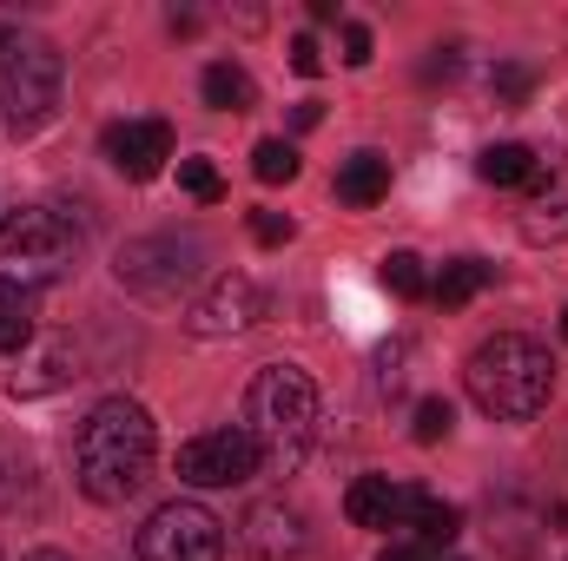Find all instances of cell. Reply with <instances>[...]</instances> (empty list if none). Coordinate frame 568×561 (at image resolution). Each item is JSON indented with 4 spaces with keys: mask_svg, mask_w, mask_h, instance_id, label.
<instances>
[{
    "mask_svg": "<svg viewBox=\"0 0 568 561\" xmlns=\"http://www.w3.org/2000/svg\"><path fill=\"white\" fill-rule=\"evenodd\" d=\"M449 422H456V410H449L443 397H424V404H417V429H410V436H417V442H443V436H449Z\"/></svg>",
    "mask_w": 568,
    "mask_h": 561,
    "instance_id": "d4e9b609",
    "label": "cell"
},
{
    "mask_svg": "<svg viewBox=\"0 0 568 561\" xmlns=\"http://www.w3.org/2000/svg\"><path fill=\"white\" fill-rule=\"evenodd\" d=\"M476 172H483L489 185H529V172H536V145H523V140L489 145V152L476 159Z\"/></svg>",
    "mask_w": 568,
    "mask_h": 561,
    "instance_id": "d6986e66",
    "label": "cell"
},
{
    "mask_svg": "<svg viewBox=\"0 0 568 561\" xmlns=\"http://www.w3.org/2000/svg\"><path fill=\"white\" fill-rule=\"evenodd\" d=\"M529 93H536V67H496L489 73V100L496 106H523Z\"/></svg>",
    "mask_w": 568,
    "mask_h": 561,
    "instance_id": "cb8c5ba5",
    "label": "cell"
},
{
    "mask_svg": "<svg viewBox=\"0 0 568 561\" xmlns=\"http://www.w3.org/2000/svg\"><path fill=\"white\" fill-rule=\"evenodd\" d=\"M100 152L113 159L120 178L145 185V178H159L165 159H172V126H165V120H113V126L100 133Z\"/></svg>",
    "mask_w": 568,
    "mask_h": 561,
    "instance_id": "7c38bea8",
    "label": "cell"
},
{
    "mask_svg": "<svg viewBox=\"0 0 568 561\" xmlns=\"http://www.w3.org/2000/svg\"><path fill=\"white\" fill-rule=\"evenodd\" d=\"M245 429L265 456L272 476H291L304 456H311V436H317V390L297 364H265L245 390Z\"/></svg>",
    "mask_w": 568,
    "mask_h": 561,
    "instance_id": "3957f363",
    "label": "cell"
},
{
    "mask_svg": "<svg viewBox=\"0 0 568 561\" xmlns=\"http://www.w3.org/2000/svg\"><path fill=\"white\" fill-rule=\"evenodd\" d=\"M344 60L351 67H371V27L364 20H344Z\"/></svg>",
    "mask_w": 568,
    "mask_h": 561,
    "instance_id": "83f0119b",
    "label": "cell"
},
{
    "mask_svg": "<svg viewBox=\"0 0 568 561\" xmlns=\"http://www.w3.org/2000/svg\"><path fill=\"white\" fill-rule=\"evenodd\" d=\"M80 265V232L47 212V205H20L13 218H0V284L7 290H47Z\"/></svg>",
    "mask_w": 568,
    "mask_h": 561,
    "instance_id": "277c9868",
    "label": "cell"
},
{
    "mask_svg": "<svg viewBox=\"0 0 568 561\" xmlns=\"http://www.w3.org/2000/svg\"><path fill=\"white\" fill-rule=\"evenodd\" d=\"M377 561H429V549H424V542H390Z\"/></svg>",
    "mask_w": 568,
    "mask_h": 561,
    "instance_id": "f546056e",
    "label": "cell"
},
{
    "mask_svg": "<svg viewBox=\"0 0 568 561\" xmlns=\"http://www.w3.org/2000/svg\"><path fill=\"white\" fill-rule=\"evenodd\" d=\"M344 516L357 529H404V489L390 476H357L344 489Z\"/></svg>",
    "mask_w": 568,
    "mask_h": 561,
    "instance_id": "5bb4252c",
    "label": "cell"
},
{
    "mask_svg": "<svg viewBox=\"0 0 568 561\" xmlns=\"http://www.w3.org/2000/svg\"><path fill=\"white\" fill-rule=\"evenodd\" d=\"M317 120H324V106H317V100H304V106H297V113H291V126H297V133H311V126H317Z\"/></svg>",
    "mask_w": 568,
    "mask_h": 561,
    "instance_id": "4dcf8cb0",
    "label": "cell"
},
{
    "mask_svg": "<svg viewBox=\"0 0 568 561\" xmlns=\"http://www.w3.org/2000/svg\"><path fill=\"white\" fill-rule=\"evenodd\" d=\"M489 278H496V265H483V258H456V265H443V278L429 284V297H436L443 310H463L476 290H489Z\"/></svg>",
    "mask_w": 568,
    "mask_h": 561,
    "instance_id": "ac0fdd59",
    "label": "cell"
},
{
    "mask_svg": "<svg viewBox=\"0 0 568 561\" xmlns=\"http://www.w3.org/2000/svg\"><path fill=\"white\" fill-rule=\"evenodd\" d=\"M252 172H258L265 185H291V178H297V145H291V140H258Z\"/></svg>",
    "mask_w": 568,
    "mask_h": 561,
    "instance_id": "44dd1931",
    "label": "cell"
},
{
    "mask_svg": "<svg viewBox=\"0 0 568 561\" xmlns=\"http://www.w3.org/2000/svg\"><path fill=\"white\" fill-rule=\"evenodd\" d=\"M60 80H67V67H60L53 40H40L27 27H0V113L20 133H33L60 106Z\"/></svg>",
    "mask_w": 568,
    "mask_h": 561,
    "instance_id": "5b68a950",
    "label": "cell"
},
{
    "mask_svg": "<svg viewBox=\"0 0 568 561\" xmlns=\"http://www.w3.org/2000/svg\"><path fill=\"white\" fill-rule=\"evenodd\" d=\"M337 198H344V205H377V198H390V159H377V152L344 159V172H337Z\"/></svg>",
    "mask_w": 568,
    "mask_h": 561,
    "instance_id": "e0dca14e",
    "label": "cell"
},
{
    "mask_svg": "<svg viewBox=\"0 0 568 561\" xmlns=\"http://www.w3.org/2000/svg\"><path fill=\"white\" fill-rule=\"evenodd\" d=\"M516 232L529 238V245H556L568 238V165L549 152H536V172H529V185H523V212H516Z\"/></svg>",
    "mask_w": 568,
    "mask_h": 561,
    "instance_id": "8fae6325",
    "label": "cell"
},
{
    "mask_svg": "<svg viewBox=\"0 0 568 561\" xmlns=\"http://www.w3.org/2000/svg\"><path fill=\"white\" fill-rule=\"evenodd\" d=\"M258 317H265V290H258V278L225 272V278H212V290L185 310V330H192V337H239V330H252Z\"/></svg>",
    "mask_w": 568,
    "mask_h": 561,
    "instance_id": "30bf717a",
    "label": "cell"
},
{
    "mask_svg": "<svg viewBox=\"0 0 568 561\" xmlns=\"http://www.w3.org/2000/svg\"><path fill=\"white\" fill-rule=\"evenodd\" d=\"M27 561H73V555H60V549H33Z\"/></svg>",
    "mask_w": 568,
    "mask_h": 561,
    "instance_id": "1f68e13d",
    "label": "cell"
},
{
    "mask_svg": "<svg viewBox=\"0 0 568 561\" xmlns=\"http://www.w3.org/2000/svg\"><path fill=\"white\" fill-rule=\"evenodd\" d=\"M245 529V549L258 561H291L297 549H304V516L291 509V502H252V516L239 522Z\"/></svg>",
    "mask_w": 568,
    "mask_h": 561,
    "instance_id": "4fadbf2b",
    "label": "cell"
},
{
    "mask_svg": "<svg viewBox=\"0 0 568 561\" xmlns=\"http://www.w3.org/2000/svg\"><path fill=\"white\" fill-rule=\"evenodd\" d=\"M384 284H390L397 297H429V278H424V258H417V252H390V258H384Z\"/></svg>",
    "mask_w": 568,
    "mask_h": 561,
    "instance_id": "7402d4cb",
    "label": "cell"
},
{
    "mask_svg": "<svg viewBox=\"0 0 568 561\" xmlns=\"http://www.w3.org/2000/svg\"><path fill=\"white\" fill-rule=\"evenodd\" d=\"M179 185H185L199 205H219V198H225V178H219L212 159H179Z\"/></svg>",
    "mask_w": 568,
    "mask_h": 561,
    "instance_id": "603a6c76",
    "label": "cell"
},
{
    "mask_svg": "<svg viewBox=\"0 0 568 561\" xmlns=\"http://www.w3.org/2000/svg\"><path fill=\"white\" fill-rule=\"evenodd\" d=\"M463 384H469V397H476L483 417L529 422V417H542V404H549V390H556V364H549V350H542L536 337L503 330V337H489V344L469 350Z\"/></svg>",
    "mask_w": 568,
    "mask_h": 561,
    "instance_id": "7a4b0ae2",
    "label": "cell"
},
{
    "mask_svg": "<svg viewBox=\"0 0 568 561\" xmlns=\"http://www.w3.org/2000/svg\"><path fill=\"white\" fill-rule=\"evenodd\" d=\"M258 469H265V456H258L245 422L205 429V436H192L179 449V482H192V489H232V482H252Z\"/></svg>",
    "mask_w": 568,
    "mask_h": 561,
    "instance_id": "ba28073f",
    "label": "cell"
},
{
    "mask_svg": "<svg viewBox=\"0 0 568 561\" xmlns=\"http://www.w3.org/2000/svg\"><path fill=\"white\" fill-rule=\"evenodd\" d=\"M80 377V350L67 337H33L27 350L0 357V390L7 397H53Z\"/></svg>",
    "mask_w": 568,
    "mask_h": 561,
    "instance_id": "9c48e42d",
    "label": "cell"
},
{
    "mask_svg": "<svg viewBox=\"0 0 568 561\" xmlns=\"http://www.w3.org/2000/svg\"><path fill=\"white\" fill-rule=\"evenodd\" d=\"M456 67H463V60H456V53L443 47V53H436V60L424 67V80H429V86H436V80H456Z\"/></svg>",
    "mask_w": 568,
    "mask_h": 561,
    "instance_id": "f1b7e54d",
    "label": "cell"
},
{
    "mask_svg": "<svg viewBox=\"0 0 568 561\" xmlns=\"http://www.w3.org/2000/svg\"><path fill=\"white\" fill-rule=\"evenodd\" d=\"M33 337H40V330H33V310H27V297L0 284V357H13V350H27Z\"/></svg>",
    "mask_w": 568,
    "mask_h": 561,
    "instance_id": "ffe728a7",
    "label": "cell"
},
{
    "mask_svg": "<svg viewBox=\"0 0 568 561\" xmlns=\"http://www.w3.org/2000/svg\"><path fill=\"white\" fill-rule=\"evenodd\" d=\"M140 561H225V522L205 502H165L140 529Z\"/></svg>",
    "mask_w": 568,
    "mask_h": 561,
    "instance_id": "8992f818",
    "label": "cell"
},
{
    "mask_svg": "<svg viewBox=\"0 0 568 561\" xmlns=\"http://www.w3.org/2000/svg\"><path fill=\"white\" fill-rule=\"evenodd\" d=\"M404 522L424 536V549H449L463 536V509L456 502H436L429 489H404Z\"/></svg>",
    "mask_w": 568,
    "mask_h": 561,
    "instance_id": "9a60e30c",
    "label": "cell"
},
{
    "mask_svg": "<svg viewBox=\"0 0 568 561\" xmlns=\"http://www.w3.org/2000/svg\"><path fill=\"white\" fill-rule=\"evenodd\" d=\"M159 456V429L133 397H106L73 436V482L93 502H126L140 496V482L152 476Z\"/></svg>",
    "mask_w": 568,
    "mask_h": 561,
    "instance_id": "6da1fadb",
    "label": "cell"
},
{
    "mask_svg": "<svg viewBox=\"0 0 568 561\" xmlns=\"http://www.w3.org/2000/svg\"><path fill=\"white\" fill-rule=\"evenodd\" d=\"M199 258H205V245L199 238H133V245H120V258H113V272L126 290H140V297H179L185 284L199 278Z\"/></svg>",
    "mask_w": 568,
    "mask_h": 561,
    "instance_id": "52a82bcc",
    "label": "cell"
},
{
    "mask_svg": "<svg viewBox=\"0 0 568 561\" xmlns=\"http://www.w3.org/2000/svg\"><path fill=\"white\" fill-rule=\"evenodd\" d=\"M291 232H297V225H291L284 212H252V238H258V245L278 252V245H291Z\"/></svg>",
    "mask_w": 568,
    "mask_h": 561,
    "instance_id": "484cf974",
    "label": "cell"
},
{
    "mask_svg": "<svg viewBox=\"0 0 568 561\" xmlns=\"http://www.w3.org/2000/svg\"><path fill=\"white\" fill-rule=\"evenodd\" d=\"M291 73H304V80H317V73H324V53H317V40H311V33H297V40H291Z\"/></svg>",
    "mask_w": 568,
    "mask_h": 561,
    "instance_id": "4316f807",
    "label": "cell"
},
{
    "mask_svg": "<svg viewBox=\"0 0 568 561\" xmlns=\"http://www.w3.org/2000/svg\"><path fill=\"white\" fill-rule=\"evenodd\" d=\"M199 93H205L212 113H252L258 106V86H252V73L239 60H212L205 80H199Z\"/></svg>",
    "mask_w": 568,
    "mask_h": 561,
    "instance_id": "2e32d148",
    "label": "cell"
},
{
    "mask_svg": "<svg viewBox=\"0 0 568 561\" xmlns=\"http://www.w3.org/2000/svg\"><path fill=\"white\" fill-rule=\"evenodd\" d=\"M562 337H568V310H562Z\"/></svg>",
    "mask_w": 568,
    "mask_h": 561,
    "instance_id": "d6a6232c",
    "label": "cell"
}]
</instances>
